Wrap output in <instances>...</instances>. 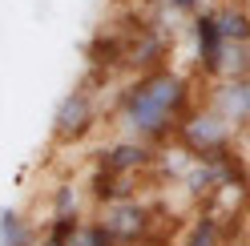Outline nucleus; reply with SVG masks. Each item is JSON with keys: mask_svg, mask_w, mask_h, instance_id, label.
Returning <instances> with one entry per match:
<instances>
[{"mask_svg": "<svg viewBox=\"0 0 250 246\" xmlns=\"http://www.w3.org/2000/svg\"><path fill=\"white\" fill-rule=\"evenodd\" d=\"M194 85L190 77H182L178 69H149V73H137L129 85L117 93V125L129 133V137H142V142L162 145L178 133L182 117L194 109Z\"/></svg>", "mask_w": 250, "mask_h": 246, "instance_id": "1", "label": "nucleus"}, {"mask_svg": "<svg viewBox=\"0 0 250 246\" xmlns=\"http://www.w3.org/2000/svg\"><path fill=\"white\" fill-rule=\"evenodd\" d=\"M101 125V93L93 85H77L65 97L57 101L53 109V142L57 145H81L89 142Z\"/></svg>", "mask_w": 250, "mask_h": 246, "instance_id": "2", "label": "nucleus"}, {"mask_svg": "<svg viewBox=\"0 0 250 246\" xmlns=\"http://www.w3.org/2000/svg\"><path fill=\"white\" fill-rule=\"evenodd\" d=\"M234 137H238V129H234L230 121L214 109V105L202 101V105H194V109L182 117L174 142L186 145L194 158H214V153H226V149L234 145Z\"/></svg>", "mask_w": 250, "mask_h": 246, "instance_id": "3", "label": "nucleus"}, {"mask_svg": "<svg viewBox=\"0 0 250 246\" xmlns=\"http://www.w3.org/2000/svg\"><path fill=\"white\" fill-rule=\"evenodd\" d=\"M97 218L105 222V230H109L121 246H142V242L149 238V230H153V210H149L137 194L117 198V202L101 206Z\"/></svg>", "mask_w": 250, "mask_h": 246, "instance_id": "4", "label": "nucleus"}, {"mask_svg": "<svg viewBox=\"0 0 250 246\" xmlns=\"http://www.w3.org/2000/svg\"><path fill=\"white\" fill-rule=\"evenodd\" d=\"M206 105H214L234 129H250V73H238V77H214L210 81V93H206Z\"/></svg>", "mask_w": 250, "mask_h": 246, "instance_id": "5", "label": "nucleus"}, {"mask_svg": "<svg viewBox=\"0 0 250 246\" xmlns=\"http://www.w3.org/2000/svg\"><path fill=\"white\" fill-rule=\"evenodd\" d=\"M166 57H169V28L158 24V20H146L125 41V69H133V73L158 69Z\"/></svg>", "mask_w": 250, "mask_h": 246, "instance_id": "6", "label": "nucleus"}, {"mask_svg": "<svg viewBox=\"0 0 250 246\" xmlns=\"http://www.w3.org/2000/svg\"><path fill=\"white\" fill-rule=\"evenodd\" d=\"M97 162L109 165V170H117V174H125V178H142V174H149L158 165V153H153V142H142V137L125 133L121 142H109L101 149Z\"/></svg>", "mask_w": 250, "mask_h": 246, "instance_id": "7", "label": "nucleus"}, {"mask_svg": "<svg viewBox=\"0 0 250 246\" xmlns=\"http://www.w3.org/2000/svg\"><path fill=\"white\" fill-rule=\"evenodd\" d=\"M190 33H194V49H198V69L210 77H218V69H222V53H226V37H222V28H218L214 20V8H202L190 17Z\"/></svg>", "mask_w": 250, "mask_h": 246, "instance_id": "8", "label": "nucleus"}, {"mask_svg": "<svg viewBox=\"0 0 250 246\" xmlns=\"http://www.w3.org/2000/svg\"><path fill=\"white\" fill-rule=\"evenodd\" d=\"M44 230L17 206H0V246H37Z\"/></svg>", "mask_w": 250, "mask_h": 246, "instance_id": "9", "label": "nucleus"}, {"mask_svg": "<svg viewBox=\"0 0 250 246\" xmlns=\"http://www.w3.org/2000/svg\"><path fill=\"white\" fill-rule=\"evenodd\" d=\"M129 194H133V178H125V174H117V170H109V165L97 162V170L89 178V198L97 202V210L117 202V198H129Z\"/></svg>", "mask_w": 250, "mask_h": 246, "instance_id": "10", "label": "nucleus"}, {"mask_svg": "<svg viewBox=\"0 0 250 246\" xmlns=\"http://www.w3.org/2000/svg\"><path fill=\"white\" fill-rule=\"evenodd\" d=\"M214 20H218V28H222L226 41L250 44V8H246V0H226V4H218Z\"/></svg>", "mask_w": 250, "mask_h": 246, "instance_id": "11", "label": "nucleus"}, {"mask_svg": "<svg viewBox=\"0 0 250 246\" xmlns=\"http://www.w3.org/2000/svg\"><path fill=\"white\" fill-rule=\"evenodd\" d=\"M182 246H222V222H218L214 214H202L190 226V234H186Z\"/></svg>", "mask_w": 250, "mask_h": 246, "instance_id": "12", "label": "nucleus"}, {"mask_svg": "<svg viewBox=\"0 0 250 246\" xmlns=\"http://www.w3.org/2000/svg\"><path fill=\"white\" fill-rule=\"evenodd\" d=\"M81 210V190L73 182H61L53 186V198H49V214H77Z\"/></svg>", "mask_w": 250, "mask_h": 246, "instance_id": "13", "label": "nucleus"}, {"mask_svg": "<svg viewBox=\"0 0 250 246\" xmlns=\"http://www.w3.org/2000/svg\"><path fill=\"white\" fill-rule=\"evenodd\" d=\"M162 4L169 12H182V17H194V12H202V0H162Z\"/></svg>", "mask_w": 250, "mask_h": 246, "instance_id": "14", "label": "nucleus"}]
</instances>
